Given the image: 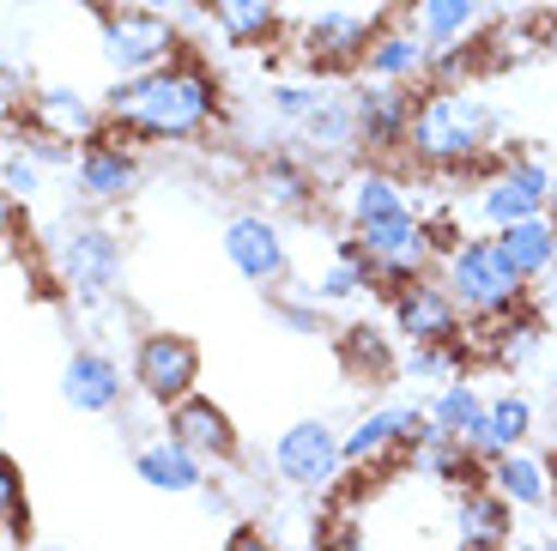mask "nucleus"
<instances>
[{
    "mask_svg": "<svg viewBox=\"0 0 557 551\" xmlns=\"http://www.w3.org/2000/svg\"><path fill=\"white\" fill-rule=\"evenodd\" d=\"M219 79L195 56H182L158 73L115 79L103 91V127H115L127 146H188L219 122Z\"/></svg>",
    "mask_w": 557,
    "mask_h": 551,
    "instance_id": "obj_1",
    "label": "nucleus"
},
{
    "mask_svg": "<svg viewBox=\"0 0 557 551\" xmlns=\"http://www.w3.org/2000/svg\"><path fill=\"white\" fill-rule=\"evenodd\" d=\"M503 134V110L491 97L467 91V85H424L412 103V127H406V152L412 164L436 170V176H467L491 164V146Z\"/></svg>",
    "mask_w": 557,
    "mask_h": 551,
    "instance_id": "obj_2",
    "label": "nucleus"
},
{
    "mask_svg": "<svg viewBox=\"0 0 557 551\" xmlns=\"http://www.w3.org/2000/svg\"><path fill=\"white\" fill-rule=\"evenodd\" d=\"M49 261H55L61 285L73 291L79 309H115V285H122V243L110 224L98 219H55L49 224Z\"/></svg>",
    "mask_w": 557,
    "mask_h": 551,
    "instance_id": "obj_3",
    "label": "nucleus"
},
{
    "mask_svg": "<svg viewBox=\"0 0 557 551\" xmlns=\"http://www.w3.org/2000/svg\"><path fill=\"white\" fill-rule=\"evenodd\" d=\"M545 207H552V164L540 152H497L473 176V194H467V212L485 231H503L516 219H540Z\"/></svg>",
    "mask_w": 557,
    "mask_h": 551,
    "instance_id": "obj_4",
    "label": "nucleus"
},
{
    "mask_svg": "<svg viewBox=\"0 0 557 551\" xmlns=\"http://www.w3.org/2000/svg\"><path fill=\"white\" fill-rule=\"evenodd\" d=\"M443 285L455 291V304L473 321L528 304V279L503 261L497 236H460V243L443 255Z\"/></svg>",
    "mask_w": 557,
    "mask_h": 551,
    "instance_id": "obj_5",
    "label": "nucleus"
},
{
    "mask_svg": "<svg viewBox=\"0 0 557 551\" xmlns=\"http://www.w3.org/2000/svg\"><path fill=\"white\" fill-rule=\"evenodd\" d=\"M98 49H103L115 79L158 73V68L188 56L176 25H170L164 13H146V7H110V13H98Z\"/></svg>",
    "mask_w": 557,
    "mask_h": 551,
    "instance_id": "obj_6",
    "label": "nucleus"
},
{
    "mask_svg": "<svg viewBox=\"0 0 557 551\" xmlns=\"http://www.w3.org/2000/svg\"><path fill=\"white\" fill-rule=\"evenodd\" d=\"M351 248L376 267V291H394V285H406V279H424L436 261H443V248H436L431 224L418 219V212L358 224V231H351Z\"/></svg>",
    "mask_w": 557,
    "mask_h": 551,
    "instance_id": "obj_7",
    "label": "nucleus"
},
{
    "mask_svg": "<svg viewBox=\"0 0 557 551\" xmlns=\"http://www.w3.org/2000/svg\"><path fill=\"white\" fill-rule=\"evenodd\" d=\"M370 37H376V19L370 13L321 7V13H309L304 25L292 30V56H297V68H309V73H351V68H363Z\"/></svg>",
    "mask_w": 557,
    "mask_h": 551,
    "instance_id": "obj_8",
    "label": "nucleus"
},
{
    "mask_svg": "<svg viewBox=\"0 0 557 551\" xmlns=\"http://www.w3.org/2000/svg\"><path fill=\"white\" fill-rule=\"evenodd\" d=\"M134 388L152 406H176L182 394L200 388V345L188 333H170V328H152L139 333L134 345Z\"/></svg>",
    "mask_w": 557,
    "mask_h": 551,
    "instance_id": "obj_9",
    "label": "nucleus"
},
{
    "mask_svg": "<svg viewBox=\"0 0 557 551\" xmlns=\"http://www.w3.org/2000/svg\"><path fill=\"white\" fill-rule=\"evenodd\" d=\"M346 455H339V430L327 418H297V425L278 430L273 442V473L297 491H327L339 479Z\"/></svg>",
    "mask_w": 557,
    "mask_h": 551,
    "instance_id": "obj_10",
    "label": "nucleus"
},
{
    "mask_svg": "<svg viewBox=\"0 0 557 551\" xmlns=\"http://www.w3.org/2000/svg\"><path fill=\"white\" fill-rule=\"evenodd\" d=\"M224 261L237 267L249 285H285L292 279V248H285V231H278L267 212H237V219H224Z\"/></svg>",
    "mask_w": 557,
    "mask_h": 551,
    "instance_id": "obj_11",
    "label": "nucleus"
},
{
    "mask_svg": "<svg viewBox=\"0 0 557 551\" xmlns=\"http://www.w3.org/2000/svg\"><path fill=\"white\" fill-rule=\"evenodd\" d=\"M394 297V333L412 345H448L460 340V321H467V309L455 304V291L443 285V279H406V285L388 291Z\"/></svg>",
    "mask_w": 557,
    "mask_h": 551,
    "instance_id": "obj_12",
    "label": "nucleus"
},
{
    "mask_svg": "<svg viewBox=\"0 0 557 551\" xmlns=\"http://www.w3.org/2000/svg\"><path fill=\"white\" fill-rule=\"evenodd\" d=\"M418 425H424V406H400V400H388V406H370V413L358 418V425L339 437V455H346V467H388V461H400L406 449H412Z\"/></svg>",
    "mask_w": 557,
    "mask_h": 551,
    "instance_id": "obj_13",
    "label": "nucleus"
},
{
    "mask_svg": "<svg viewBox=\"0 0 557 551\" xmlns=\"http://www.w3.org/2000/svg\"><path fill=\"white\" fill-rule=\"evenodd\" d=\"M73 182H79V200L85 207H115L139 188V158L115 127L85 139V152L73 158Z\"/></svg>",
    "mask_w": 557,
    "mask_h": 551,
    "instance_id": "obj_14",
    "label": "nucleus"
},
{
    "mask_svg": "<svg viewBox=\"0 0 557 551\" xmlns=\"http://www.w3.org/2000/svg\"><path fill=\"white\" fill-rule=\"evenodd\" d=\"M351 115H358V146L363 152H406V127H412V91L406 85H351Z\"/></svg>",
    "mask_w": 557,
    "mask_h": 551,
    "instance_id": "obj_15",
    "label": "nucleus"
},
{
    "mask_svg": "<svg viewBox=\"0 0 557 551\" xmlns=\"http://www.w3.org/2000/svg\"><path fill=\"white\" fill-rule=\"evenodd\" d=\"M164 437H176L182 449H195L200 461H237V425H231V413H224L219 400H207L195 388V394H182L176 406H164Z\"/></svg>",
    "mask_w": 557,
    "mask_h": 551,
    "instance_id": "obj_16",
    "label": "nucleus"
},
{
    "mask_svg": "<svg viewBox=\"0 0 557 551\" xmlns=\"http://www.w3.org/2000/svg\"><path fill=\"white\" fill-rule=\"evenodd\" d=\"M363 73L382 85H431V42L418 37V25L406 19V25H376V37H370V49H363Z\"/></svg>",
    "mask_w": 557,
    "mask_h": 551,
    "instance_id": "obj_17",
    "label": "nucleus"
},
{
    "mask_svg": "<svg viewBox=\"0 0 557 551\" xmlns=\"http://www.w3.org/2000/svg\"><path fill=\"white\" fill-rule=\"evenodd\" d=\"M122 364L98 345H79L67 364H61V400H67L73 413H122Z\"/></svg>",
    "mask_w": 557,
    "mask_h": 551,
    "instance_id": "obj_18",
    "label": "nucleus"
},
{
    "mask_svg": "<svg viewBox=\"0 0 557 551\" xmlns=\"http://www.w3.org/2000/svg\"><path fill=\"white\" fill-rule=\"evenodd\" d=\"M285 146H297L292 158H346L358 152V115H351V97L346 91H321V103L304 115V122L285 134Z\"/></svg>",
    "mask_w": 557,
    "mask_h": 551,
    "instance_id": "obj_19",
    "label": "nucleus"
},
{
    "mask_svg": "<svg viewBox=\"0 0 557 551\" xmlns=\"http://www.w3.org/2000/svg\"><path fill=\"white\" fill-rule=\"evenodd\" d=\"M25 115H30V134H55V139H91V134H103V110L91 103L85 91H73V85H42V91H30V103H25Z\"/></svg>",
    "mask_w": 557,
    "mask_h": 551,
    "instance_id": "obj_20",
    "label": "nucleus"
},
{
    "mask_svg": "<svg viewBox=\"0 0 557 551\" xmlns=\"http://www.w3.org/2000/svg\"><path fill=\"white\" fill-rule=\"evenodd\" d=\"M479 352H485L491 364L528 370V364L545 352V316L533 304H516V309H503V316H485L479 321Z\"/></svg>",
    "mask_w": 557,
    "mask_h": 551,
    "instance_id": "obj_21",
    "label": "nucleus"
},
{
    "mask_svg": "<svg viewBox=\"0 0 557 551\" xmlns=\"http://www.w3.org/2000/svg\"><path fill=\"white\" fill-rule=\"evenodd\" d=\"M134 473H139V485H152L164 497H195L207 485V461L195 449H182L176 437H164V430L134 449Z\"/></svg>",
    "mask_w": 557,
    "mask_h": 551,
    "instance_id": "obj_22",
    "label": "nucleus"
},
{
    "mask_svg": "<svg viewBox=\"0 0 557 551\" xmlns=\"http://www.w3.org/2000/svg\"><path fill=\"white\" fill-rule=\"evenodd\" d=\"M485 485L497 497H509L516 510L528 515H545L557 503V485H552V467H545L540 455H521V449H509V455H497L485 467Z\"/></svg>",
    "mask_w": 557,
    "mask_h": 551,
    "instance_id": "obj_23",
    "label": "nucleus"
},
{
    "mask_svg": "<svg viewBox=\"0 0 557 551\" xmlns=\"http://www.w3.org/2000/svg\"><path fill=\"white\" fill-rule=\"evenodd\" d=\"M255 194L267 200V212H292V219H309L315 212V170L292 152H273L261 170H255Z\"/></svg>",
    "mask_w": 557,
    "mask_h": 551,
    "instance_id": "obj_24",
    "label": "nucleus"
},
{
    "mask_svg": "<svg viewBox=\"0 0 557 551\" xmlns=\"http://www.w3.org/2000/svg\"><path fill=\"white\" fill-rule=\"evenodd\" d=\"M412 25L431 49L479 42V30H485V0H412Z\"/></svg>",
    "mask_w": 557,
    "mask_h": 551,
    "instance_id": "obj_25",
    "label": "nucleus"
},
{
    "mask_svg": "<svg viewBox=\"0 0 557 551\" xmlns=\"http://www.w3.org/2000/svg\"><path fill=\"white\" fill-rule=\"evenodd\" d=\"M460 534H467V551H503L516 534V503L497 497L491 485H473L460 497Z\"/></svg>",
    "mask_w": 557,
    "mask_h": 551,
    "instance_id": "obj_26",
    "label": "nucleus"
},
{
    "mask_svg": "<svg viewBox=\"0 0 557 551\" xmlns=\"http://www.w3.org/2000/svg\"><path fill=\"white\" fill-rule=\"evenodd\" d=\"M491 236H497L503 261L516 267L528 285L552 267V255H557V219L552 212H540V219H516V224H503V231H491Z\"/></svg>",
    "mask_w": 557,
    "mask_h": 551,
    "instance_id": "obj_27",
    "label": "nucleus"
},
{
    "mask_svg": "<svg viewBox=\"0 0 557 551\" xmlns=\"http://www.w3.org/2000/svg\"><path fill=\"white\" fill-rule=\"evenodd\" d=\"M528 437H533V400L528 394H497V400H485V430L473 437V455L491 467L497 455L521 449Z\"/></svg>",
    "mask_w": 557,
    "mask_h": 551,
    "instance_id": "obj_28",
    "label": "nucleus"
},
{
    "mask_svg": "<svg viewBox=\"0 0 557 551\" xmlns=\"http://www.w3.org/2000/svg\"><path fill=\"white\" fill-rule=\"evenodd\" d=\"M545 37H552V19H516V25H497L491 37H479V68L485 73H516L528 68L533 56L545 49Z\"/></svg>",
    "mask_w": 557,
    "mask_h": 551,
    "instance_id": "obj_29",
    "label": "nucleus"
},
{
    "mask_svg": "<svg viewBox=\"0 0 557 551\" xmlns=\"http://www.w3.org/2000/svg\"><path fill=\"white\" fill-rule=\"evenodd\" d=\"M400 212H412V200H406V188L388 170H363V176L346 182V224L351 231L358 224H376V219H400Z\"/></svg>",
    "mask_w": 557,
    "mask_h": 551,
    "instance_id": "obj_30",
    "label": "nucleus"
},
{
    "mask_svg": "<svg viewBox=\"0 0 557 551\" xmlns=\"http://www.w3.org/2000/svg\"><path fill=\"white\" fill-rule=\"evenodd\" d=\"M339 358H346V376H358L363 388H382L394 370H400L394 345L382 340V328H370V321H351V328L339 333Z\"/></svg>",
    "mask_w": 557,
    "mask_h": 551,
    "instance_id": "obj_31",
    "label": "nucleus"
},
{
    "mask_svg": "<svg viewBox=\"0 0 557 551\" xmlns=\"http://www.w3.org/2000/svg\"><path fill=\"white\" fill-rule=\"evenodd\" d=\"M424 418H431L436 430H448V437H460L467 449H473V437L485 430V394H479V388H467V382L455 376V382L436 388V400L424 406Z\"/></svg>",
    "mask_w": 557,
    "mask_h": 551,
    "instance_id": "obj_32",
    "label": "nucleus"
},
{
    "mask_svg": "<svg viewBox=\"0 0 557 551\" xmlns=\"http://www.w3.org/2000/svg\"><path fill=\"white\" fill-rule=\"evenodd\" d=\"M207 13L224 30V42H237V49L278 37V0H207Z\"/></svg>",
    "mask_w": 557,
    "mask_h": 551,
    "instance_id": "obj_33",
    "label": "nucleus"
},
{
    "mask_svg": "<svg viewBox=\"0 0 557 551\" xmlns=\"http://www.w3.org/2000/svg\"><path fill=\"white\" fill-rule=\"evenodd\" d=\"M321 297V304H351V297H363V291H376V267L363 261L358 248H351V236L334 248V261L321 267V279L309 285Z\"/></svg>",
    "mask_w": 557,
    "mask_h": 551,
    "instance_id": "obj_34",
    "label": "nucleus"
},
{
    "mask_svg": "<svg viewBox=\"0 0 557 551\" xmlns=\"http://www.w3.org/2000/svg\"><path fill=\"white\" fill-rule=\"evenodd\" d=\"M267 304H273V316L285 321L292 333H304V340L327 333V316H321V297H315V291H297V285L278 291V285H273V297H267Z\"/></svg>",
    "mask_w": 557,
    "mask_h": 551,
    "instance_id": "obj_35",
    "label": "nucleus"
},
{
    "mask_svg": "<svg viewBox=\"0 0 557 551\" xmlns=\"http://www.w3.org/2000/svg\"><path fill=\"white\" fill-rule=\"evenodd\" d=\"M460 364H467V345L448 340V345H412V352L400 358V370L418 376V382H455Z\"/></svg>",
    "mask_w": 557,
    "mask_h": 551,
    "instance_id": "obj_36",
    "label": "nucleus"
},
{
    "mask_svg": "<svg viewBox=\"0 0 557 551\" xmlns=\"http://www.w3.org/2000/svg\"><path fill=\"white\" fill-rule=\"evenodd\" d=\"M321 103V85H304V79H278V85H267V110H273V122H278V134H292L297 122H304L309 110Z\"/></svg>",
    "mask_w": 557,
    "mask_h": 551,
    "instance_id": "obj_37",
    "label": "nucleus"
},
{
    "mask_svg": "<svg viewBox=\"0 0 557 551\" xmlns=\"http://www.w3.org/2000/svg\"><path fill=\"white\" fill-rule=\"evenodd\" d=\"M0 527L25 539L30 534V510H25V473L13 455H0Z\"/></svg>",
    "mask_w": 557,
    "mask_h": 551,
    "instance_id": "obj_38",
    "label": "nucleus"
},
{
    "mask_svg": "<svg viewBox=\"0 0 557 551\" xmlns=\"http://www.w3.org/2000/svg\"><path fill=\"white\" fill-rule=\"evenodd\" d=\"M0 188L13 194V200H37V194H42V164L25 152V146L0 158Z\"/></svg>",
    "mask_w": 557,
    "mask_h": 551,
    "instance_id": "obj_39",
    "label": "nucleus"
},
{
    "mask_svg": "<svg viewBox=\"0 0 557 551\" xmlns=\"http://www.w3.org/2000/svg\"><path fill=\"white\" fill-rule=\"evenodd\" d=\"M25 152L37 158L42 170H73V146L55 134H25Z\"/></svg>",
    "mask_w": 557,
    "mask_h": 551,
    "instance_id": "obj_40",
    "label": "nucleus"
},
{
    "mask_svg": "<svg viewBox=\"0 0 557 551\" xmlns=\"http://www.w3.org/2000/svg\"><path fill=\"white\" fill-rule=\"evenodd\" d=\"M231 551H278V546H273V534H261V527H237V534H231Z\"/></svg>",
    "mask_w": 557,
    "mask_h": 551,
    "instance_id": "obj_41",
    "label": "nucleus"
},
{
    "mask_svg": "<svg viewBox=\"0 0 557 551\" xmlns=\"http://www.w3.org/2000/svg\"><path fill=\"white\" fill-rule=\"evenodd\" d=\"M25 68H0V97H25Z\"/></svg>",
    "mask_w": 557,
    "mask_h": 551,
    "instance_id": "obj_42",
    "label": "nucleus"
},
{
    "mask_svg": "<svg viewBox=\"0 0 557 551\" xmlns=\"http://www.w3.org/2000/svg\"><path fill=\"white\" fill-rule=\"evenodd\" d=\"M127 7H146V13H164V19H170V13L182 7V0H127Z\"/></svg>",
    "mask_w": 557,
    "mask_h": 551,
    "instance_id": "obj_43",
    "label": "nucleus"
},
{
    "mask_svg": "<svg viewBox=\"0 0 557 551\" xmlns=\"http://www.w3.org/2000/svg\"><path fill=\"white\" fill-rule=\"evenodd\" d=\"M503 551H557L552 539H545V546H503Z\"/></svg>",
    "mask_w": 557,
    "mask_h": 551,
    "instance_id": "obj_44",
    "label": "nucleus"
},
{
    "mask_svg": "<svg viewBox=\"0 0 557 551\" xmlns=\"http://www.w3.org/2000/svg\"><path fill=\"white\" fill-rule=\"evenodd\" d=\"M545 212H552V219H557V164H552V207H545Z\"/></svg>",
    "mask_w": 557,
    "mask_h": 551,
    "instance_id": "obj_45",
    "label": "nucleus"
},
{
    "mask_svg": "<svg viewBox=\"0 0 557 551\" xmlns=\"http://www.w3.org/2000/svg\"><path fill=\"white\" fill-rule=\"evenodd\" d=\"M545 56H557V19H552V37H545Z\"/></svg>",
    "mask_w": 557,
    "mask_h": 551,
    "instance_id": "obj_46",
    "label": "nucleus"
},
{
    "mask_svg": "<svg viewBox=\"0 0 557 551\" xmlns=\"http://www.w3.org/2000/svg\"><path fill=\"white\" fill-rule=\"evenodd\" d=\"M37 551H67V546H37Z\"/></svg>",
    "mask_w": 557,
    "mask_h": 551,
    "instance_id": "obj_47",
    "label": "nucleus"
},
{
    "mask_svg": "<svg viewBox=\"0 0 557 551\" xmlns=\"http://www.w3.org/2000/svg\"><path fill=\"white\" fill-rule=\"evenodd\" d=\"M0 139H7V115H0Z\"/></svg>",
    "mask_w": 557,
    "mask_h": 551,
    "instance_id": "obj_48",
    "label": "nucleus"
},
{
    "mask_svg": "<svg viewBox=\"0 0 557 551\" xmlns=\"http://www.w3.org/2000/svg\"><path fill=\"white\" fill-rule=\"evenodd\" d=\"M552 273H557V255H552Z\"/></svg>",
    "mask_w": 557,
    "mask_h": 551,
    "instance_id": "obj_49",
    "label": "nucleus"
}]
</instances>
